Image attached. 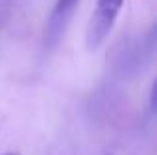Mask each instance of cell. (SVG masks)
<instances>
[{"label":"cell","instance_id":"obj_1","mask_svg":"<svg viewBox=\"0 0 157 155\" xmlns=\"http://www.w3.org/2000/svg\"><path fill=\"white\" fill-rule=\"evenodd\" d=\"M121 6H123V0H98L96 12L92 14V22H90V28H88L90 50H96L105 40V36L113 28V22L117 18Z\"/></svg>","mask_w":157,"mask_h":155},{"label":"cell","instance_id":"obj_2","mask_svg":"<svg viewBox=\"0 0 157 155\" xmlns=\"http://www.w3.org/2000/svg\"><path fill=\"white\" fill-rule=\"evenodd\" d=\"M80 0H56V6L52 10V18H50V34L56 38V36L62 34L64 30V24L68 22V18L72 16L74 8Z\"/></svg>","mask_w":157,"mask_h":155},{"label":"cell","instance_id":"obj_3","mask_svg":"<svg viewBox=\"0 0 157 155\" xmlns=\"http://www.w3.org/2000/svg\"><path fill=\"white\" fill-rule=\"evenodd\" d=\"M2 155H20L18 151H8V153H2Z\"/></svg>","mask_w":157,"mask_h":155}]
</instances>
